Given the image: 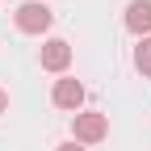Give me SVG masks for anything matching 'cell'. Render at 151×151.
Listing matches in <instances>:
<instances>
[{
	"instance_id": "cell-5",
	"label": "cell",
	"mask_w": 151,
	"mask_h": 151,
	"mask_svg": "<svg viewBox=\"0 0 151 151\" xmlns=\"http://www.w3.org/2000/svg\"><path fill=\"white\" fill-rule=\"evenodd\" d=\"M50 97H55V105H59V109H80V101H84V84H80V80H59Z\"/></svg>"
},
{
	"instance_id": "cell-3",
	"label": "cell",
	"mask_w": 151,
	"mask_h": 151,
	"mask_svg": "<svg viewBox=\"0 0 151 151\" xmlns=\"http://www.w3.org/2000/svg\"><path fill=\"white\" fill-rule=\"evenodd\" d=\"M67 63H71V46L63 42V38H50V42L42 46V67L46 71H67Z\"/></svg>"
},
{
	"instance_id": "cell-6",
	"label": "cell",
	"mask_w": 151,
	"mask_h": 151,
	"mask_svg": "<svg viewBox=\"0 0 151 151\" xmlns=\"http://www.w3.org/2000/svg\"><path fill=\"white\" fill-rule=\"evenodd\" d=\"M134 67L143 76H151V38H143V42L134 46Z\"/></svg>"
},
{
	"instance_id": "cell-1",
	"label": "cell",
	"mask_w": 151,
	"mask_h": 151,
	"mask_svg": "<svg viewBox=\"0 0 151 151\" xmlns=\"http://www.w3.org/2000/svg\"><path fill=\"white\" fill-rule=\"evenodd\" d=\"M50 21H55V13L42 0H29V4L17 9V29L21 34H42V29H50Z\"/></svg>"
},
{
	"instance_id": "cell-4",
	"label": "cell",
	"mask_w": 151,
	"mask_h": 151,
	"mask_svg": "<svg viewBox=\"0 0 151 151\" xmlns=\"http://www.w3.org/2000/svg\"><path fill=\"white\" fill-rule=\"evenodd\" d=\"M126 29L130 34H151V0H130V9H126Z\"/></svg>"
},
{
	"instance_id": "cell-7",
	"label": "cell",
	"mask_w": 151,
	"mask_h": 151,
	"mask_svg": "<svg viewBox=\"0 0 151 151\" xmlns=\"http://www.w3.org/2000/svg\"><path fill=\"white\" fill-rule=\"evenodd\" d=\"M4 109H9V92L0 88V113H4Z\"/></svg>"
},
{
	"instance_id": "cell-2",
	"label": "cell",
	"mask_w": 151,
	"mask_h": 151,
	"mask_svg": "<svg viewBox=\"0 0 151 151\" xmlns=\"http://www.w3.org/2000/svg\"><path fill=\"white\" fill-rule=\"evenodd\" d=\"M71 130H76V143H101L109 134V118L105 113H76Z\"/></svg>"
},
{
	"instance_id": "cell-8",
	"label": "cell",
	"mask_w": 151,
	"mask_h": 151,
	"mask_svg": "<svg viewBox=\"0 0 151 151\" xmlns=\"http://www.w3.org/2000/svg\"><path fill=\"white\" fill-rule=\"evenodd\" d=\"M55 151H84V147H76V143H63V147H55Z\"/></svg>"
}]
</instances>
